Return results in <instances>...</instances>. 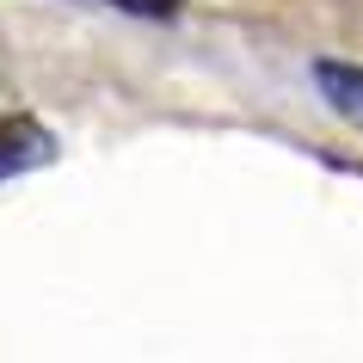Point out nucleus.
Segmentation results:
<instances>
[{"instance_id":"3","label":"nucleus","mask_w":363,"mask_h":363,"mask_svg":"<svg viewBox=\"0 0 363 363\" xmlns=\"http://www.w3.org/2000/svg\"><path fill=\"white\" fill-rule=\"evenodd\" d=\"M111 6H123V13H148V19L172 13V0H111Z\"/></svg>"},{"instance_id":"1","label":"nucleus","mask_w":363,"mask_h":363,"mask_svg":"<svg viewBox=\"0 0 363 363\" xmlns=\"http://www.w3.org/2000/svg\"><path fill=\"white\" fill-rule=\"evenodd\" d=\"M56 160V135L43 130L38 117H0V179Z\"/></svg>"},{"instance_id":"2","label":"nucleus","mask_w":363,"mask_h":363,"mask_svg":"<svg viewBox=\"0 0 363 363\" xmlns=\"http://www.w3.org/2000/svg\"><path fill=\"white\" fill-rule=\"evenodd\" d=\"M314 86L326 93V105L345 117V123H363V68L357 62H314Z\"/></svg>"}]
</instances>
